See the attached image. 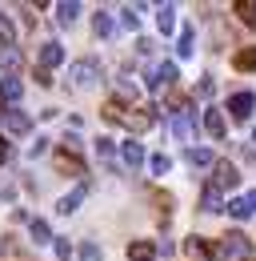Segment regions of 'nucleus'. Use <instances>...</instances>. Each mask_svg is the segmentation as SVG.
<instances>
[{"label": "nucleus", "instance_id": "obj_1", "mask_svg": "<svg viewBox=\"0 0 256 261\" xmlns=\"http://www.w3.org/2000/svg\"><path fill=\"white\" fill-rule=\"evenodd\" d=\"M100 117L108 121V125H124L132 133H144L156 125V109L148 105V109H136V105H120V100H104V109H100Z\"/></svg>", "mask_w": 256, "mask_h": 261}, {"label": "nucleus", "instance_id": "obj_24", "mask_svg": "<svg viewBox=\"0 0 256 261\" xmlns=\"http://www.w3.org/2000/svg\"><path fill=\"white\" fill-rule=\"evenodd\" d=\"M232 68H240V72H252V68H256V48H240V53L232 57Z\"/></svg>", "mask_w": 256, "mask_h": 261}, {"label": "nucleus", "instance_id": "obj_18", "mask_svg": "<svg viewBox=\"0 0 256 261\" xmlns=\"http://www.w3.org/2000/svg\"><path fill=\"white\" fill-rule=\"evenodd\" d=\"M20 93H24L20 76H0V100H20Z\"/></svg>", "mask_w": 256, "mask_h": 261}, {"label": "nucleus", "instance_id": "obj_6", "mask_svg": "<svg viewBox=\"0 0 256 261\" xmlns=\"http://www.w3.org/2000/svg\"><path fill=\"white\" fill-rule=\"evenodd\" d=\"M224 209H228V217H232V221H248V217H256V189H252V193L232 197Z\"/></svg>", "mask_w": 256, "mask_h": 261}, {"label": "nucleus", "instance_id": "obj_37", "mask_svg": "<svg viewBox=\"0 0 256 261\" xmlns=\"http://www.w3.org/2000/svg\"><path fill=\"white\" fill-rule=\"evenodd\" d=\"M0 121H4V105H0Z\"/></svg>", "mask_w": 256, "mask_h": 261}, {"label": "nucleus", "instance_id": "obj_19", "mask_svg": "<svg viewBox=\"0 0 256 261\" xmlns=\"http://www.w3.org/2000/svg\"><path fill=\"white\" fill-rule=\"evenodd\" d=\"M184 161L196 165V169H212L216 157H212V149H188V153H184Z\"/></svg>", "mask_w": 256, "mask_h": 261}, {"label": "nucleus", "instance_id": "obj_31", "mask_svg": "<svg viewBox=\"0 0 256 261\" xmlns=\"http://www.w3.org/2000/svg\"><path fill=\"white\" fill-rule=\"evenodd\" d=\"M120 24H124V29H136V24H140L136 8H120Z\"/></svg>", "mask_w": 256, "mask_h": 261}, {"label": "nucleus", "instance_id": "obj_8", "mask_svg": "<svg viewBox=\"0 0 256 261\" xmlns=\"http://www.w3.org/2000/svg\"><path fill=\"white\" fill-rule=\"evenodd\" d=\"M204 133H208L212 141H224V133H228V121H224L220 109H204Z\"/></svg>", "mask_w": 256, "mask_h": 261}, {"label": "nucleus", "instance_id": "obj_12", "mask_svg": "<svg viewBox=\"0 0 256 261\" xmlns=\"http://www.w3.org/2000/svg\"><path fill=\"white\" fill-rule=\"evenodd\" d=\"M64 61V48L56 44V40H48V44H40V68L44 72H52V68Z\"/></svg>", "mask_w": 256, "mask_h": 261}, {"label": "nucleus", "instance_id": "obj_30", "mask_svg": "<svg viewBox=\"0 0 256 261\" xmlns=\"http://www.w3.org/2000/svg\"><path fill=\"white\" fill-rule=\"evenodd\" d=\"M80 261H100V245H96V241H84V245H80Z\"/></svg>", "mask_w": 256, "mask_h": 261}, {"label": "nucleus", "instance_id": "obj_4", "mask_svg": "<svg viewBox=\"0 0 256 261\" xmlns=\"http://www.w3.org/2000/svg\"><path fill=\"white\" fill-rule=\"evenodd\" d=\"M208 185H212V189H236V185H240V169H236V165L232 161H216L212 165V181H208Z\"/></svg>", "mask_w": 256, "mask_h": 261}, {"label": "nucleus", "instance_id": "obj_15", "mask_svg": "<svg viewBox=\"0 0 256 261\" xmlns=\"http://www.w3.org/2000/svg\"><path fill=\"white\" fill-rule=\"evenodd\" d=\"M156 29L164 36L176 33V8H172V4H160V8H156Z\"/></svg>", "mask_w": 256, "mask_h": 261}, {"label": "nucleus", "instance_id": "obj_11", "mask_svg": "<svg viewBox=\"0 0 256 261\" xmlns=\"http://www.w3.org/2000/svg\"><path fill=\"white\" fill-rule=\"evenodd\" d=\"M24 65V57H20V48L16 44H0V68L8 72V76H16V68Z\"/></svg>", "mask_w": 256, "mask_h": 261}, {"label": "nucleus", "instance_id": "obj_38", "mask_svg": "<svg viewBox=\"0 0 256 261\" xmlns=\"http://www.w3.org/2000/svg\"><path fill=\"white\" fill-rule=\"evenodd\" d=\"M240 261H256V257H240Z\"/></svg>", "mask_w": 256, "mask_h": 261}, {"label": "nucleus", "instance_id": "obj_29", "mask_svg": "<svg viewBox=\"0 0 256 261\" xmlns=\"http://www.w3.org/2000/svg\"><path fill=\"white\" fill-rule=\"evenodd\" d=\"M96 153H100V157H104V161L112 165V153H116V145H112V141H108V137H100V141H96Z\"/></svg>", "mask_w": 256, "mask_h": 261}, {"label": "nucleus", "instance_id": "obj_26", "mask_svg": "<svg viewBox=\"0 0 256 261\" xmlns=\"http://www.w3.org/2000/svg\"><path fill=\"white\" fill-rule=\"evenodd\" d=\"M80 16V4H72V0H64V4H56V20L60 24H72Z\"/></svg>", "mask_w": 256, "mask_h": 261}, {"label": "nucleus", "instance_id": "obj_22", "mask_svg": "<svg viewBox=\"0 0 256 261\" xmlns=\"http://www.w3.org/2000/svg\"><path fill=\"white\" fill-rule=\"evenodd\" d=\"M192 40H196V33H192V24H184V29H180V40H176V57H180V61L192 57Z\"/></svg>", "mask_w": 256, "mask_h": 261}, {"label": "nucleus", "instance_id": "obj_39", "mask_svg": "<svg viewBox=\"0 0 256 261\" xmlns=\"http://www.w3.org/2000/svg\"><path fill=\"white\" fill-rule=\"evenodd\" d=\"M252 141H256V129H252Z\"/></svg>", "mask_w": 256, "mask_h": 261}, {"label": "nucleus", "instance_id": "obj_5", "mask_svg": "<svg viewBox=\"0 0 256 261\" xmlns=\"http://www.w3.org/2000/svg\"><path fill=\"white\" fill-rule=\"evenodd\" d=\"M68 72H72V85H76V89H88V85H96V76H100V61H96V57H84V61H76Z\"/></svg>", "mask_w": 256, "mask_h": 261}, {"label": "nucleus", "instance_id": "obj_16", "mask_svg": "<svg viewBox=\"0 0 256 261\" xmlns=\"http://www.w3.org/2000/svg\"><path fill=\"white\" fill-rule=\"evenodd\" d=\"M200 209H204V213H224L220 189H212V185H204V193H200Z\"/></svg>", "mask_w": 256, "mask_h": 261}, {"label": "nucleus", "instance_id": "obj_7", "mask_svg": "<svg viewBox=\"0 0 256 261\" xmlns=\"http://www.w3.org/2000/svg\"><path fill=\"white\" fill-rule=\"evenodd\" d=\"M52 165H56V173H64V177H80V173H84V161H80L76 153H68V149H56V153H52Z\"/></svg>", "mask_w": 256, "mask_h": 261}, {"label": "nucleus", "instance_id": "obj_32", "mask_svg": "<svg viewBox=\"0 0 256 261\" xmlns=\"http://www.w3.org/2000/svg\"><path fill=\"white\" fill-rule=\"evenodd\" d=\"M152 173H168V169H172V161H168V157H164V153H156V157H152Z\"/></svg>", "mask_w": 256, "mask_h": 261}, {"label": "nucleus", "instance_id": "obj_23", "mask_svg": "<svg viewBox=\"0 0 256 261\" xmlns=\"http://www.w3.org/2000/svg\"><path fill=\"white\" fill-rule=\"evenodd\" d=\"M232 12L240 16V24L256 29V4H252V0H240V4H232Z\"/></svg>", "mask_w": 256, "mask_h": 261}, {"label": "nucleus", "instance_id": "obj_36", "mask_svg": "<svg viewBox=\"0 0 256 261\" xmlns=\"http://www.w3.org/2000/svg\"><path fill=\"white\" fill-rule=\"evenodd\" d=\"M8 153H12V149H8V141H4V137H0V165L8 161Z\"/></svg>", "mask_w": 256, "mask_h": 261}, {"label": "nucleus", "instance_id": "obj_2", "mask_svg": "<svg viewBox=\"0 0 256 261\" xmlns=\"http://www.w3.org/2000/svg\"><path fill=\"white\" fill-rule=\"evenodd\" d=\"M184 253H188L192 261H220L224 257V245H220V241L200 237V233H192L188 241H184Z\"/></svg>", "mask_w": 256, "mask_h": 261}, {"label": "nucleus", "instance_id": "obj_34", "mask_svg": "<svg viewBox=\"0 0 256 261\" xmlns=\"http://www.w3.org/2000/svg\"><path fill=\"white\" fill-rule=\"evenodd\" d=\"M196 97H212V76H200V85H196Z\"/></svg>", "mask_w": 256, "mask_h": 261}, {"label": "nucleus", "instance_id": "obj_27", "mask_svg": "<svg viewBox=\"0 0 256 261\" xmlns=\"http://www.w3.org/2000/svg\"><path fill=\"white\" fill-rule=\"evenodd\" d=\"M0 44H16V29L8 16H0Z\"/></svg>", "mask_w": 256, "mask_h": 261}, {"label": "nucleus", "instance_id": "obj_21", "mask_svg": "<svg viewBox=\"0 0 256 261\" xmlns=\"http://www.w3.org/2000/svg\"><path fill=\"white\" fill-rule=\"evenodd\" d=\"M92 33L100 36V40H108V36L116 33V24H112V16H108V12H96V16H92Z\"/></svg>", "mask_w": 256, "mask_h": 261}, {"label": "nucleus", "instance_id": "obj_35", "mask_svg": "<svg viewBox=\"0 0 256 261\" xmlns=\"http://www.w3.org/2000/svg\"><path fill=\"white\" fill-rule=\"evenodd\" d=\"M36 85H44V89H48V85H52V72H44V68H36Z\"/></svg>", "mask_w": 256, "mask_h": 261}, {"label": "nucleus", "instance_id": "obj_25", "mask_svg": "<svg viewBox=\"0 0 256 261\" xmlns=\"http://www.w3.org/2000/svg\"><path fill=\"white\" fill-rule=\"evenodd\" d=\"M28 233H32V241H36V245H48V241H52V229H48V221H40V217L28 225Z\"/></svg>", "mask_w": 256, "mask_h": 261}, {"label": "nucleus", "instance_id": "obj_13", "mask_svg": "<svg viewBox=\"0 0 256 261\" xmlns=\"http://www.w3.org/2000/svg\"><path fill=\"white\" fill-rule=\"evenodd\" d=\"M248 249H252V241L240 233V229H232V233H224V253H240V257H248Z\"/></svg>", "mask_w": 256, "mask_h": 261}, {"label": "nucleus", "instance_id": "obj_33", "mask_svg": "<svg viewBox=\"0 0 256 261\" xmlns=\"http://www.w3.org/2000/svg\"><path fill=\"white\" fill-rule=\"evenodd\" d=\"M156 209H160V217L168 221V209H172V197H168V193H156Z\"/></svg>", "mask_w": 256, "mask_h": 261}, {"label": "nucleus", "instance_id": "obj_9", "mask_svg": "<svg viewBox=\"0 0 256 261\" xmlns=\"http://www.w3.org/2000/svg\"><path fill=\"white\" fill-rule=\"evenodd\" d=\"M192 133H196V125H192V109H180V113L172 117V137H176V141H192Z\"/></svg>", "mask_w": 256, "mask_h": 261}, {"label": "nucleus", "instance_id": "obj_3", "mask_svg": "<svg viewBox=\"0 0 256 261\" xmlns=\"http://www.w3.org/2000/svg\"><path fill=\"white\" fill-rule=\"evenodd\" d=\"M224 109H228V117H232V121H248V117L256 113V93L240 89V93H232V97H228Z\"/></svg>", "mask_w": 256, "mask_h": 261}, {"label": "nucleus", "instance_id": "obj_28", "mask_svg": "<svg viewBox=\"0 0 256 261\" xmlns=\"http://www.w3.org/2000/svg\"><path fill=\"white\" fill-rule=\"evenodd\" d=\"M52 249H56V257H60V261L72 257V241H68V237H52Z\"/></svg>", "mask_w": 256, "mask_h": 261}, {"label": "nucleus", "instance_id": "obj_17", "mask_svg": "<svg viewBox=\"0 0 256 261\" xmlns=\"http://www.w3.org/2000/svg\"><path fill=\"white\" fill-rule=\"evenodd\" d=\"M120 157H124V165H128V169H140V165H144V149H140V141H124Z\"/></svg>", "mask_w": 256, "mask_h": 261}, {"label": "nucleus", "instance_id": "obj_14", "mask_svg": "<svg viewBox=\"0 0 256 261\" xmlns=\"http://www.w3.org/2000/svg\"><path fill=\"white\" fill-rule=\"evenodd\" d=\"M84 193H88V185H76L72 193H64L60 201H56V213H76V205L84 201Z\"/></svg>", "mask_w": 256, "mask_h": 261}, {"label": "nucleus", "instance_id": "obj_20", "mask_svg": "<svg viewBox=\"0 0 256 261\" xmlns=\"http://www.w3.org/2000/svg\"><path fill=\"white\" fill-rule=\"evenodd\" d=\"M128 257L132 261H152L156 257V245H152V241H132V245H128Z\"/></svg>", "mask_w": 256, "mask_h": 261}, {"label": "nucleus", "instance_id": "obj_10", "mask_svg": "<svg viewBox=\"0 0 256 261\" xmlns=\"http://www.w3.org/2000/svg\"><path fill=\"white\" fill-rule=\"evenodd\" d=\"M4 125H8V133L24 137V133L32 129V117H28V113H20V109H4Z\"/></svg>", "mask_w": 256, "mask_h": 261}]
</instances>
